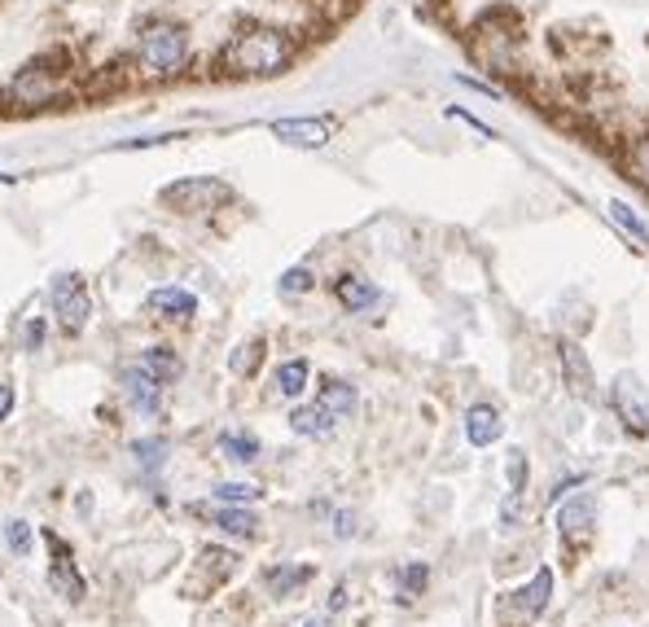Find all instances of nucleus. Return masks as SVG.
Masks as SVG:
<instances>
[{"label": "nucleus", "instance_id": "nucleus-1", "mask_svg": "<svg viewBox=\"0 0 649 627\" xmlns=\"http://www.w3.org/2000/svg\"><path fill=\"white\" fill-rule=\"evenodd\" d=\"M285 58H290V40L272 27H251L233 35V44L224 49V66L238 75H276Z\"/></svg>", "mask_w": 649, "mask_h": 627}, {"label": "nucleus", "instance_id": "nucleus-2", "mask_svg": "<svg viewBox=\"0 0 649 627\" xmlns=\"http://www.w3.org/2000/svg\"><path fill=\"white\" fill-rule=\"evenodd\" d=\"M136 58H140V66H145L149 75H171V71H180L185 58H189L185 31L171 27V22H149V27L140 31V40H136Z\"/></svg>", "mask_w": 649, "mask_h": 627}, {"label": "nucleus", "instance_id": "nucleus-3", "mask_svg": "<svg viewBox=\"0 0 649 627\" xmlns=\"http://www.w3.org/2000/svg\"><path fill=\"white\" fill-rule=\"evenodd\" d=\"M233 194H229V185L224 180H216V176H189V180H176V185H167L163 189V202L167 207H176L180 216H198V211H211V207H220V202H229Z\"/></svg>", "mask_w": 649, "mask_h": 627}, {"label": "nucleus", "instance_id": "nucleus-4", "mask_svg": "<svg viewBox=\"0 0 649 627\" xmlns=\"http://www.w3.org/2000/svg\"><path fill=\"white\" fill-rule=\"evenodd\" d=\"M610 408L632 435H649V386L637 374H619L610 386Z\"/></svg>", "mask_w": 649, "mask_h": 627}, {"label": "nucleus", "instance_id": "nucleus-5", "mask_svg": "<svg viewBox=\"0 0 649 627\" xmlns=\"http://www.w3.org/2000/svg\"><path fill=\"white\" fill-rule=\"evenodd\" d=\"M49 303H53V312H57V321H62L66 330H84V321H88V312H93V303H88V285H84V276H75V272L53 276Z\"/></svg>", "mask_w": 649, "mask_h": 627}, {"label": "nucleus", "instance_id": "nucleus-6", "mask_svg": "<svg viewBox=\"0 0 649 627\" xmlns=\"http://www.w3.org/2000/svg\"><path fill=\"white\" fill-rule=\"evenodd\" d=\"M62 93H66V80L53 75V71H44V66L18 71V80H13V88H9V97L22 102V106H49V102L62 97Z\"/></svg>", "mask_w": 649, "mask_h": 627}, {"label": "nucleus", "instance_id": "nucleus-7", "mask_svg": "<svg viewBox=\"0 0 649 627\" xmlns=\"http://www.w3.org/2000/svg\"><path fill=\"white\" fill-rule=\"evenodd\" d=\"M44 544L53 548V566H49V588H53L57 597H66V602H84V593H88V588H84V575L75 571V562H71L66 544H62V540H57L53 531L44 535Z\"/></svg>", "mask_w": 649, "mask_h": 627}, {"label": "nucleus", "instance_id": "nucleus-8", "mask_svg": "<svg viewBox=\"0 0 649 627\" xmlns=\"http://www.w3.org/2000/svg\"><path fill=\"white\" fill-rule=\"evenodd\" d=\"M272 136L281 145H294V149H321L334 136V119H316V115H307V119H276Z\"/></svg>", "mask_w": 649, "mask_h": 627}, {"label": "nucleus", "instance_id": "nucleus-9", "mask_svg": "<svg viewBox=\"0 0 649 627\" xmlns=\"http://www.w3.org/2000/svg\"><path fill=\"white\" fill-rule=\"evenodd\" d=\"M238 571V557L229 553V548H202V557H198V571H193V579L185 584V593L193 597V593H202L207 584L211 588H220L229 575Z\"/></svg>", "mask_w": 649, "mask_h": 627}, {"label": "nucleus", "instance_id": "nucleus-10", "mask_svg": "<svg viewBox=\"0 0 649 627\" xmlns=\"http://www.w3.org/2000/svg\"><path fill=\"white\" fill-rule=\"evenodd\" d=\"M119 390H124V399H128V408L136 412H158V399H163V382H154V377L145 374L140 365H128L124 374H119Z\"/></svg>", "mask_w": 649, "mask_h": 627}, {"label": "nucleus", "instance_id": "nucleus-11", "mask_svg": "<svg viewBox=\"0 0 649 627\" xmlns=\"http://www.w3.org/2000/svg\"><path fill=\"white\" fill-rule=\"evenodd\" d=\"M548 597H553V571H548V566H540V571H535V579H531L526 588H519V593L505 602V610H514L519 619H535V615H544Z\"/></svg>", "mask_w": 649, "mask_h": 627}, {"label": "nucleus", "instance_id": "nucleus-12", "mask_svg": "<svg viewBox=\"0 0 649 627\" xmlns=\"http://www.w3.org/2000/svg\"><path fill=\"white\" fill-rule=\"evenodd\" d=\"M145 307H149L154 316H163V321H189V316L198 312V299H193V290H185V285H163V290H154V294L145 299Z\"/></svg>", "mask_w": 649, "mask_h": 627}, {"label": "nucleus", "instance_id": "nucleus-13", "mask_svg": "<svg viewBox=\"0 0 649 627\" xmlns=\"http://www.w3.org/2000/svg\"><path fill=\"white\" fill-rule=\"evenodd\" d=\"M562 369H566V386L579 399H597V374H593V365H588L579 343H562Z\"/></svg>", "mask_w": 649, "mask_h": 627}, {"label": "nucleus", "instance_id": "nucleus-14", "mask_svg": "<svg viewBox=\"0 0 649 627\" xmlns=\"http://www.w3.org/2000/svg\"><path fill=\"white\" fill-rule=\"evenodd\" d=\"M557 526H562L566 540H584V535L597 526V501H593L588 492L571 497V501L557 509Z\"/></svg>", "mask_w": 649, "mask_h": 627}, {"label": "nucleus", "instance_id": "nucleus-15", "mask_svg": "<svg viewBox=\"0 0 649 627\" xmlns=\"http://www.w3.org/2000/svg\"><path fill=\"white\" fill-rule=\"evenodd\" d=\"M501 430H505V421H501V412H496L492 404H474V408L465 412V439H470L474 448H492V443L501 439Z\"/></svg>", "mask_w": 649, "mask_h": 627}, {"label": "nucleus", "instance_id": "nucleus-16", "mask_svg": "<svg viewBox=\"0 0 649 627\" xmlns=\"http://www.w3.org/2000/svg\"><path fill=\"white\" fill-rule=\"evenodd\" d=\"M334 421H343V417H352L356 412V386L352 382H343V377H329L325 386H321V399H316Z\"/></svg>", "mask_w": 649, "mask_h": 627}, {"label": "nucleus", "instance_id": "nucleus-17", "mask_svg": "<svg viewBox=\"0 0 649 627\" xmlns=\"http://www.w3.org/2000/svg\"><path fill=\"white\" fill-rule=\"evenodd\" d=\"M334 294H338V303H343L347 312H365V307L378 303V290H374L365 276H338V281H334Z\"/></svg>", "mask_w": 649, "mask_h": 627}, {"label": "nucleus", "instance_id": "nucleus-18", "mask_svg": "<svg viewBox=\"0 0 649 627\" xmlns=\"http://www.w3.org/2000/svg\"><path fill=\"white\" fill-rule=\"evenodd\" d=\"M290 426H294V435H303V439H325V435L334 430V417H329L321 404H307V408H294Z\"/></svg>", "mask_w": 649, "mask_h": 627}, {"label": "nucleus", "instance_id": "nucleus-19", "mask_svg": "<svg viewBox=\"0 0 649 627\" xmlns=\"http://www.w3.org/2000/svg\"><path fill=\"white\" fill-rule=\"evenodd\" d=\"M136 365H140V369H145L149 377H154V382H163V386L180 377V356H176L171 347H154V352H145V356H140Z\"/></svg>", "mask_w": 649, "mask_h": 627}, {"label": "nucleus", "instance_id": "nucleus-20", "mask_svg": "<svg viewBox=\"0 0 649 627\" xmlns=\"http://www.w3.org/2000/svg\"><path fill=\"white\" fill-rule=\"evenodd\" d=\"M312 579V571L307 566H272L268 575H263V584H268V593L272 597H290L294 588H303Z\"/></svg>", "mask_w": 649, "mask_h": 627}, {"label": "nucleus", "instance_id": "nucleus-21", "mask_svg": "<svg viewBox=\"0 0 649 627\" xmlns=\"http://www.w3.org/2000/svg\"><path fill=\"white\" fill-rule=\"evenodd\" d=\"M211 518H216V526H220V531H229V535H247V540H251V535L260 531V518H255V513H247L242 504H233V509H216Z\"/></svg>", "mask_w": 649, "mask_h": 627}, {"label": "nucleus", "instance_id": "nucleus-22", "mask_svg": "<svg viewBox=\"0 0 649 627\" xmlns=\"http://www.w3.org/2000/svg\"><path fill=\"white\" fill-rule=\"evenodd\" d=\"M272 382H276V395H281V399L303 395V386H307V360H285Z\"/></svg>", "mask_w": 649, "mask_h": 627}, {"label": "nucleus", "instance_id": "nucleus-23", "mask_svg": "<svg viewBox=\"0 0 649 627\" xmlns=\"http://www.w3.org/2000/svg\"><path fill=\"white\" fill-rule=\"evenodd\" d=\"M220 452H224L229 461H242V466H247V461L260 457V439H255V435H224V439H220Z\"/></svg>", "mask_w": 649, "mask_h": 627}, {"label": "nucleus", "instance_id": "nucleus-24", "mask_svg": "<svg viewBox=\"0 0 649 627\" xmlns=\"http://www.w3.org/2000/svg\"><path fill=\"white\" fill-rule=\"evenodd\" d=\"M132 457H136V466L145 474H154L167 461V439H140V443H132Z\"/></svg>", "mask_w": 649, "mask_h": 627}, {"label": "nucleus", "instance_id": "nucleus-25", "mask_svg": "<svg viewBox=\"0 0 649 627\" xmlns=\"http://www.w3.org/2000/svg\"><path fill=\"white\" fill-rule=\"evenodd\" d=\"M610 220H615V224H624L637 242H649V224L637 216V211H632V207H628V202H610Z\"/></svg>", "mask_w": 649, "mask_h": 627}, {"label": "nucleus", "instance_id": "nucleus-26", "mask_svg": "<svg viewBox=\"0 0 649 627\" xmlns=\"http://www.w3.org/2000/svg\"><path fill=\"white\" fill-rule=\"evenodd\" d=\"M260 356H263V343H260V338H255V343H242V347L233 352L229 369H233V374H255V369H260Z\"/></svg>", "mask_w": 649, "mask_h": 627}, {"label": "nucleus", "instance_id": "nucleus-27", "mask_svg": "<svg viewBox=\"0 0 649 627\" xmlns=\"http://www.w3.org/2000/svg\"><path fill=\"white\" fill-rule=\"evenodd\" d=\"M211 497H216V501H224V504H251V501H260L263 492L260 488H251V483H220Z\"/></svg>", "mask_w": 649, "mask_h": 627}, {"label": "nucleus", "instance_id": "nucleus-28", "mask_svg": "<svg viewBox=\"0 0 649 627\" xmlns=\"http://www.w3.org/2000/svg\"><path fill=\"white\" fill-rule=\"evenodd\" d=\"M4 544L18 553V557H27L31 553V522H22V518H13L9 526H4Z\"/></svg>", "mask_w": 649, "mask_h": 627}, {"label": "nucleus", "instance_id": "nucleus-29", "mask_svg": "<svg viewBox=\"0 0 649 627\" xmlns=\"http://www.w3.org/2000/svg\"><path fill=\"white\" fill-rule=\"evenodd\" d=\"M421 588H426V566L421 562H412L408 571H399V602H412Z\"/></svg>", "mask_w": 649, "mask_h": 627}, {"label": "nucleus", "instance_id": "nucleus-30", "mask_svg": "<svg viewBox=\"0 0 649 627\" xmlns=\"http://www.w3.org/2000/svg\"><path fill=\"white\" fill-rule=\"evenodd\" d=\"M505 474H510V497H522L526 492V452H510V461H505Z\"/></svg>", "mask_w": 649, "mask_h": 627}, {"label": "nucleus", "instance_id": "nucleus-31", "mask_svg": "<svg viewBox=\"0 0 649 627\" xmlns=\"http://www.w3.org/2000/svg\"><path fill=\"white\" fill-rule=\"evenodd\" d=\"M312 285H316V281H312V272H307V268H290V272L281 276V294H285V299H294V294H307Z\"/></svg>", "mask_w": 649, "mask_h": 627}, {"label": "nucleus", "instance_id": "nucleus-32", "mask_svg": "<svg viewBox=\"0 0 649 627\" xmlns=\"http://www.w3.org/2000/svg\"><path fill=\"white\" fill-rule=\"evenodd\" d=\"M40 343H44V321L31 316V321L22 325V347H27V352H40Z\"/></svg>", "mask_w": 649, "mask_h": 627}, {"label": "nucleus", "instance_id": "nucleus-33", "mask_svg": "<svg viewBox=\"0 0 649 627\" xmlns=\"http://www.w3.org/2000/svg\"><path fill=\"white\" fill-rule=\"evenodd\" d=\"M632 167H637V176L649 185V140L646 145H637V154H632Z\"/></svg>", "mask_w": 649, "mask_h": 627}, {"label": "nucleus", "instance_id": "nucleus-34", "mask_svg": "<svg viewBox=\"0 0 649 627\" xmlns=\"http://www.w3.org/2000/svg\"><path fill=\"white\" fill-rule=\"evenodd\" d=\"M13 412V386L9 382H0V421Z\"/></svg>", "mask_w": 649, "mask_h": 627}, {"label": "nucleus", "instance_id": "nucleus-35", "mask_svg": "<svg viewBox=\"0 0 649 627\" xmlns=\"http://www.w3.org/2000/svg\"><path fill=\"white\" fill-rule=\"evenodd\" d=\"M352 522H356V518H352V513H334V531H338V535H343V540H347V535H352V531H356V526H352Z\"/></svg>", "mask_w": 649, "mask_h": 627}, {"label": "nucleus", "instance_id": "nucleus-36", "mask_svg": "<svg viewBox=\"0 0 649 627\" xmlns=\"http://www.w3.org/2000/svg\"><path fill=\"white\" fill-rule=\"evenodd\" d=\"M343 606H347V584H338L334 597H329V610H343Z\"/></svg>", "mask_w": 649, "mask_h": 627}, {"label": "nucleus", "instance_id": "nucleus-37", "mask_svg": "<svg viewBox=\"0 0 649 627\" xmlns=\"http://www.w3.org/2000/svg\"><path fill=\"white\" fill-rule=\"evenodd\" d=\"M303 627H325V624H321V619H307V624H303Z\"/></svg>", "mask_w": 649, "mask_h": 627}, {"label": "nucleus", "instance_id": "nucleus-38", "mask_svg": "<svg viewBox=\"0 0 649 627\" xmlns=\"http://www.w3.org/2000/svg\"><path fill=\"white\" fill-rule=\"evenodd\" d=\"M0 185H9V176H0Z\"/></svg>", "mask_w": 649, "mask_h": 627}]
</instances>
